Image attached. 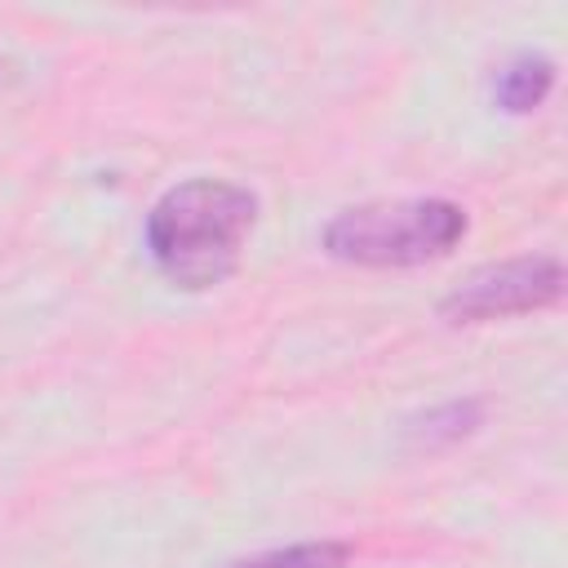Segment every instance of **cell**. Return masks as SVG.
Wrapping results in <instances>:
<instances>
[{"label": "cell", "instance_id": "obj_5", "mask_svg": "<svg viewBox=\"0 0 568 568\" xmlns=\"http://www.w3.org/2000/svg\"><path fill=\"white\" fill-rule=\"evenodd\" d=\"M555 89V62L537 49L510 53L497 71H493V102L506 115H528L537 111Z\"/></svg>", "mask_w": 568, "mask_h": 568}, {"label": "cell", "instance_id": "obj_1", "mask_svg": "<svg viewBox=\"0 0 568 568\" xmlns=\"http://www.w3.org/2000/svg\"><path fill=\"white\" fill-rule=\"evenodd\" d=\"M253 222L257 195L248 186L226 178H186L146 209L142 244L164 284L209 293L240 271Z\"/></svg>", "mask_w": 568, "mask_h": 568}, {"label": "cell", "instance_id": "obj_3", "mask_svg": "<svg viewBox=\"0 0 568 568\" xmlns=\"http://www.w3.org/2000/svg\"><path fill=\"white\" fill-rule=\"evenodd\" d=\"M564 297V262L555 253H524L479 266L439 297L444 324H493L510 315L546 311Z\"/></svg>", "mask_w": 568, "mask_h": 568}, {"label": "cell", "instance_id": "obj_4", "mask_svg": "<svg viewBox=\"0 0 568 568\" xmlns=\"http://www.w3.org/2000/svg\"><path fill=\"white\" fill-rule=\"evenodd\" d=\"M479 426H484V399L466 395V399H444V404L408 417L399 426V435H404L408 453H444V448L470 439Z\"/></svg>", "mask_w": 568, "mask_h": 568}, {"label": "cell", "instance_id": "obj_2", "mask_svg": "<svg viewBox=\"0 0 568 568\" xmlns=\"http://www.w3.org/2000/svg\"><path fill=\"white\" fill-rule=\"evenodd\" d=\"M466 231H470L466 209L444 195L368 200L337 209L320 231V248L346 266L408 271L448 257L466 240Z\"/></svg>", "mask_w": 568, "mask_h": 568}, {"label": "cell", "instance_id": "obj_6", "mask_svg": "<svg viewBox=\"0 0 568 568\" xmlns=\"http://www.w3.org/2000/svg\"><path fill=\"white\" fill-rule=\"evenodd\" d=\"M351 541H293L275 550H257L244 559H226L217 568H351Z\"/></svg>", "mask_w": 568, "mask_h": 568}]
</instances>
